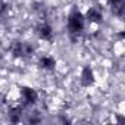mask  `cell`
<instances>
[{"mask_svg": "<svg viewBox=\"0 0 125 125\" xmlns=\"http://www.w3.org/2000/svg\"><path fill=\"white\" fill-rule=\"evenodd\" d=\"M68 28H69V31L72 34L81 32L83 28H84V18H83V15L78 13V12H74L69 16V19H68Z\"/></svg>", "mask_w": 125, "mask_h": 125, "instance_id": "cell-1", "label": "cell"}, {"mask_svg": "<svg viewBox=\"0 0 125 125\" xmlns=\"http://www.w3.org/2000/svg\"><path fill=\"white\" fill-rule=\"evenodd\" d=\"M87 19H88L90 22H99V21L102 19V12H100V9H97V8H90V10L87 12Z\"/></svg>", "mask_w": 125, "mask_h": 125, "instance_id": "cell-2", "label": "cell"}, {"mask_svg": "<svg viewBox=\"0 0 125 125\" xmlns=\"http://www.w3.org/2000/svg\"><path fill=\"white\" fill-rule=\"evenodd\" d=\"M81 81H83V84H85V85H90V84L94 81V78H93V72H91L90 68H85V69L83 71Z\"/></svg>", "mask_w": 125, "mask_h": 125, "instance_id": "cell-3", "label": "cell"}, {"mask_svg": "<svg viewBox=\"0 0 125 125\" xmlns=\"http://www.w3.org/2000/svg\"><path fill=\"white\" fill-rule=\"evenodd\" d=\"M40 65H41V68H44V69H52V68H54L56 62H54V59H53V57L44 56V57L40 60Z\"/></svg>", "mask_w": 125, "mask_h": 125, "instance_id": "cell-4", "label": "cell"}, {"mask_svg": "<svg viewBox=\"0 0 125 125\" xmlns=\"http://www.w3.org/2000/svg\"><path fill=\"white\" fill-rule=\"evenodd\" d=\"M109 2H112V3L115 5V3H118V2H121V0H109Z\"/></svg>", "mask_w": 125, "mask_h": 125, "instance_id": "cell-5", "label": "cell"}]
</instances>
